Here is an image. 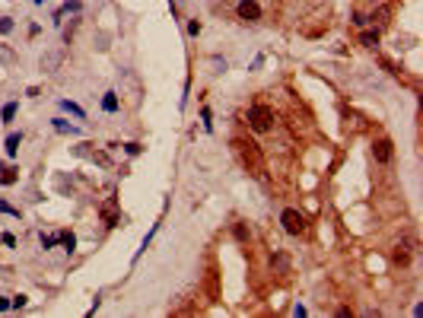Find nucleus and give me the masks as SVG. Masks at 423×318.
<instances>
[{
	"label": "nucleus",
	"mask_w": 423,
	"mask_h": 318,
	"mask_svg": "<svg viewBox=\"0 0 423 318\" xmlns=\"http://www.w3.org/2000/svg\"><path fill=\"white\" fill-rule=\"evenodd\" d=\"M236 147H239V156L242 162H245L252 172H261L264 169V159H261V150H258V143L255 140H236Z\"/></svg>",
	"instance_id": "1"
},
{
	"label": "nucleus",
	"mask_w": 423,
	"mask_h": 318,
	"mask_svg": "<svg viewBox=\"0 0 423 318\" xmlns=\"http://www.w3.org/2000/svg\"><path fill=\"white\" fill-rule=\"evenodd\" d=\"M248 124H252V131H258V134L271 131L274 127V111L267 105H252L248 108Z\"/></svg>",
	"instance_id": "2"
},
{
	"label": "nucleus",
	"mask_w": 423,
	"mask_h": 318,
	"mask_svg": "<svg viewBox=\"0 0 423 318\" xmlns=\"http://www.w3.org/2000/svg\"><path fill=\"white\" fill-rule=\"evenodd\" d=\"M280 223H283V229H287L290 236H302V233H306V217H302L299 210H283Z\"/></svg>",
	"instance_id": "3"
},
{
	"label": "nucleus",
	"mask_w": 423,
	"mask_h": 318,
	"mask_svg": "<svg viewBox=\"0 0 423 318\" xmlns=\"http://www.w3.org/2000/svg\"><path fill=\"white\" fill-rule=\"evenodd\" d=\"M236 13H239V19H248V22H255V19H261V6L255 3V0H239V6H236Z\"/></svg>",
	"instance_id": "4"
},
{
	"label": "nucleus",
	"mask_w": 423,
	"mask_h": 318,
	"mask_svg": "<svg viewBox=\"0 0 423 318\" xmlns=\"http://www.w3.org/2000/svg\"><path fill=\"white\" fill-rule=\"evenodd\" d=\"M60 61H64V54H60V51H48V54H41V70H45V73H54L57 67H60Z\"/></svg>",
	"instance_id": "5"
},
{
	"label": "nucleus",
	"mask_w": 423,
	"mask_h": 318,
	"mask_svg": "<svg viewBox=\"0 0 423 318\" xmlns=\"http://www.w3.org/2000/svg\"><path fill=\"white\" fill-rule=\"evenodd\" d=\"M373 153H376L379 162H388V159H392V140H376Z\"/></svg>",
	"instance_id": "6"
},
{
	"label": "nucleus",
	"mask_w": 423,
	"mask_h": 318,
	"mask_svg": "<svg viewBox=\"0 0 423 318\" xmlns=\"http://www.w3.org/2000/svg\"><path fill=\"white\" fill-rule=\"evenodd\" d=\"M51 127H54L57 134H70V137H76V134H80V127H76V124H70V121H64V118H54V121H51Z\"/></svg>",
	"instance_id": "7"
},
{
	"label": "nucleus",
	"mask_w": 423,
	"mask_h": 318,
	"mask_svg": "<svg viewBox=\"0 0 423 318\" xmlns=\"http://www.w3.org/2000/svg\"><path fill=\"white\" fill-rule=\"evenodd\" d=\"M19 143H22V134H6V140H3V147H6V156H16V150H19Z\"/></svg>",
	"instance_id": "8"
},
{
	"label": "nucleus",
	"mask_w": 423,
	"mask_h": 318,
	"mask_svg": "<svg viewBox=\"0 0 423 318\" xmlns=\"http://www.w3.org/2000/svg\"><path fill=\"white\" fill-rule=\"evenodd\" d=\"M360 41H363V45H366V48H376V45H379V29H369V32H363V35H360Z\"/></svg>",
	"instance_id": "9"
},
{
	"label": "nucleus",
	"mask_w": 423,
	"mask_h": 318,
	"mask_svg": "<svg viewBox=\"0 0 423 318\" xmlns=\"http://www.w3.org/2000/svg\"><path fill=\"white\" fill-rule=\"evenodd\" d=\"M60 108H64V111H70V115H73V118H86V111H83L80 105H73V102H70V99H60Z\"/></svg>",
	"instance_id": "10"
},
{
	"label": "nucleus",
	"mask_w": 423,
	"mask_h": 318,
	"mask_svg": "<svg viewBox=\"0 0 423 318\" xmlns=\"http://www.w3.org/2000/svg\"><path fill=\"white\" fill-rule=\"evenodd\" d=\"M16 108H19V105H16V102H6V105H3V111H0V118H3V124H10L13 118H16Z\"/></svg>",
	"instance_id": "11"
},
{
	"label": "nucleus",
	"mask_w": 423,
	"mask_h": 318,
	"mask_svg": "<svg viewBox=\"0 0 423 318\" xmlns=\"http://www.w3.org/2000/svg\"><path fill=\"white\" fill-rule=\"evenodd\" d=\"M57 242L64 245L67 252H73V248H76V236H73V233H60V236H57Z\"/></svg>",
	"instance_id": "12"
},
{
	"label": "nucleus",
	"mask_w": 423,
	"mask_h": 318,
	"mask_svg": "<svg viewBox=\"0 0 423 318\" xmlns=\"http://www.w3.org/2000/svg\"><path fill=\"white\" fill-rule=\"evenodd\" d=\"M102 108H105V111H118V96H115V92H105V99H102Z\"/></svg>",
	"instance_id": "13"
},
{
	"label": "nucleus",
	"mask_w": 423,
	"mask_h": 318,
	"mask_svg": "<svg viewBox=\"0 0 423 318\" xmlns=\"http://www.w3.org/2000/svg\"><path fill=\"white\" fill-rule=\"evenodd\" d=\"M16 178H19V175H16V169H3V172H0V185H13Z\"/></svg>",
	"instance_id": "14"
},
{
	"label": "nucleus",
	"mask_w": 423,
	"mask_h": 318,
	"mask_svg": "<svg viewBox=\"0 0 423 318\" xmlns=\"http://www.w3.org/2000/svg\"><path fill=\"white\" fill-rule=\"evenodd\" d=\"M388 16H392V6H379V10L373 13V22H385Z\"/></svg>",
	"instance_id": "15"
},
{
	"label": "nucleus",
	"mask_w": 423,
	"mask_h": 318,
	"mask_svg": "<svg viewBox=\"0 0 423 318\" xmlns=\"http://www.w3.org/2000/svg\"><path fill=\"white\" fill-rule=\"evenodd\" d=\"M13 25H16V22L10 19V16H0V35H10V32H13Z\"/></svg>",
	"instance_id": "16"
},
{
	"label": "nucleus",
	"mask_w": 423,
	"mask_h": 318,
	"mask_svg": "<svg viewBox=\"0 0 423 318\" xmlns=\"http://www.w3.org/2000/svg\"><path fill=\"white\" fill-rule=\"evenodd\" d=\"M201 121H204V131L210 134V131H213V115H210V108H204V111H201Z\"/></svg>",
	"instance_id": "17"
},
{
	"label": "nucleus",
	"mask_w": 423,
	"mask_h": 318,
	"mask_svg": "<svg viewBox=\"0 0 423 318\" xmlns=\"http://www.w3.org/2000/svg\"><path fill=\"white\" fill-rule=\"evenodd\" d=\"M57 245V236H41V248H54Z\"/></svg>",
	"instance_id": "18"
},
{
	"label": "nucleus",
	"mask_w": 423,
	"mask_h": 318,
	"mask_svg": "<svg viewBox=\"0 0 423 318\" xmlns=\"http://www.w3.org/2000/svg\"><path fill=\"white\" fill-rule=\"evenodd\" d=\"M0 210H3V213H10V217H19V210H16V207H10L6 201H0Z\"/></svg>",
	"instance_id": "19"
},
{
	"label": "nucleus",
	"mask_w": 423,
	"mask_h": 318,
	"mask_svg": "<svg viewBox=\"0 0 423 318\" xmlns=\"http://www.w3.org/2000/svg\"><path fill=\"white\" fill-rule=\"evenodd\" d=\"M25 306V296H13L10 299V309H22Z\"/></svg>",
	"instance_id": "20"
},
{
	"label": "nucleus",
	"mask_w": 423,
	"mask_h": 318,
	"mask_svg": "<svg viewBox=\"0 0 423 318\" xmlns=\"http://www.w3.org/2000/svg\"><path fill=\"white\" fill-rule=\"evenodd\" d=\"M197 32H201V22L191 19V22H188V35H197Z\"/></svg>",
	"instance_id": "21"
},
{
	"label": "nucleus",
	"mask_w": 423,
	"mask_h": 318,
	"mask_svg": "<svg viewBox=\"0 0 423 318\" xmlns=\"http://www.w3.org/2000/svg\"><path fill=\"white\" fill-rule=\"evenodd\" d=\"M6 309H10V299H6V296H0V312H6Z\"/></svg>",
	"instance_id": "22"
},
{
	"label": "nucleus",
	"mask_w": 423,
	"mask_h": 318,
	"mask_svg": "<svg viewBox=\"0 0 423 318\" xmlns=\"http://www.w3.org/2000/svg\"><path fill=\"white\" fill-rule=\"evenodd\" d=\"M32 3H45V0H32Z\"/></svg>",
	"instance_id": "23"
}]
</instances>
